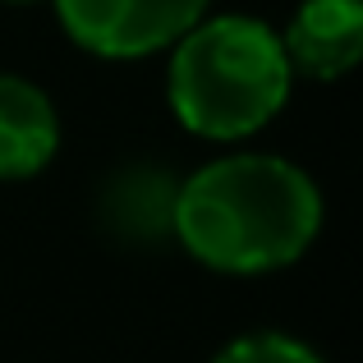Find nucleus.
Listing matches in <instances>:
<instances>
[{
  "mask_svg": "<svg viewBox=\"0 0 363 363\" xmlns=\"http://www.w3.org/2000/svg\"><path fill=\"white\" fill-rule=\"evenodd\" d=\"M175 179L166 170H124L106 189V221L124 235H161L170 230V207H175Z\"/></svg>",
  "mask_w": 363,
  "mask_h": 363,
  "instance_id": "nucleus-6",
  "label": "nucleus"
},
{
  "mask_svg": "<svg viewBox=\"0 0 363 363\" xmlns=\"http://www.w3.org/2000/svg\"><path fill=\"white\" fill-rule=\"evenodd\" d=\"M294 74L340 79L363 55V0H303L281 33Z\"/></svg>",
  "mask_w": 363,
  "mask_h": 363,
  "instance_id": "nucleus-4",
  "label": "nucleus"
},
{
  "mask_svg": "<svg viewBox=\"0 0 363 363\" xmlns=\"http://www.w3.org/2000/svg\"><path fill=\"white\" fill-rule=\"evenodd\" d=\"M212 363H322L303 340L281 336V331H253V336H240L221 350Z\"/></svg>",
  "mask_w": 363,
  "mask_h": 363,
  "instance_id": "nucleus-7",
  "label": "nucleus"
},
{
  "mask_svg": "<svg viewBox=\"0 0 363 363\" xmlns=\"http://www.w3.org/2000/svg\"><path fill=\"white\" fill-rule=\"evenodd\" d=\"M0 5H33V0H0Z\"/></svg>",
  "mask_w": 363,
  "mask_h": 363,
  "instance_id": "nucleus-8",
  "label": "nucleus"
},
{
  "mask_svg": "<svg viewBox=\"0 0 363 363\" xmlns=\"http://www.w3.org/2000/svg\"><path fill=\"white\" fill-rule=\"evenodd\" d=\"M322 230V194L294 161L230 152L175 189L170 235L189 257L225 276H262L299 262Z\"/></svg>",
  "mask_w": 363,
  "mask_h": 363,
  "instance_id": "nucleus-1",
  "label": "nucleus"
},
{
  "mask_svg": "<svg viewBox=\"0 0 363 363\" xmlns=\"http://www.w3.org/2000/svg\"><path fill=\"white\" fill-rule=\"evenodd\" d=\"M60 152V116L37 83L0 74V179H33Z\"/></svg>",
  "mask_w": 363,
  "mask_h": 363,
  "instance_id": "nucleus-5",
  "label": "nucleus"
},
{
  "mask_svg": "<svg viewBox=\"0 0 363 363\" xmlns=\"http://www.w3.org/2000/svg\"><path fill=\"white\" fill-rule=\"evenodd\" d=\"M65 37L101 60H143L175 46L207 0H51Z\"/></svg>",
  "mask_w": 363,
  "mask_h": 363,
  "instance_id": "nucleus-3",
  "label": "nucleus"
},
{
  "mask_svg": "<svg viewBox=\"0 0 363 363\" xmlns=\"http://www.w3.org/2000/svg\"><path fill=\"white\" fill-rule=\"evenodd\" d=\"M290 55L281 33L248 14L198 18L166 65V101L189 133L240 143L267 129L290 101Z\"/></svg>",
  "mask_w": 363,
  "mask_h": 363,
  "instance_id": "nucleus-2",
  "label": "nucleus"
}]
</instances>
